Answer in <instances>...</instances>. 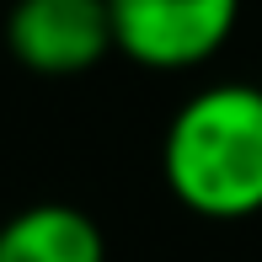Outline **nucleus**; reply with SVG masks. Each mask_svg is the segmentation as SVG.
<instances>
[{
  "label": "nucleus",
  "instance_id": "f03ea898",
  "mask_svg": "<svg viewBox=\"0 0 262 262\" xmlns=\"http://www.w3.org/2000/svg\"><path fill=\"white\" fill-rule=\"evenodd\" d=\"M113 49L139 70H198L230 43L241 0H107Z\"/></svg>",
  "mask_w": 262,
  "mask_h": 262
},
{
  "label": "nucleus",
  "instance_id": "f257e3e1",
  "mask_svg": "<svg viewBox=\"0 0 262 262\" xmlns=\"http://www.w3.org/2000/svg\"><path fill=\"white\" fill-rule=\"evenodd\" d=\"M171 198L198 220L262 214V86L214 80L171 113L161 139Z\"/></svg>",
  "mask_w": 262,
  "mask_h": 262
},
{
  "label": "nucleus",
  "instance_id": "7ed1b4c3",
  "mask_svg": "<svg viewBox=\"0 0 262 262\" xmlns=\"http://www.w3.org/2000/svg\"><path fill=\"white\" fill-rule=\"evenodd\" d=\"M6 49L32 75H86L113 54L107 0H16L6 11Z\"/></svg>",
  "mask_w": 262,
  "mask_h": 262
},
{
  "label": "nucleus",
  "instance_id": "20e7f679",
  "mask_svg": "<svg viewBox=\"0 0 262 262\" xmlns=\"http://www.w3.org/2000/svg\"><path fill=\"white\" fill-rule=\"evenodd\" d=\"M0 262H107V241L75 204H27L0 225Z\"/></svg>",
  "mask_w": 262,
  "mask_h": 262
}]
</instances>
